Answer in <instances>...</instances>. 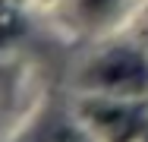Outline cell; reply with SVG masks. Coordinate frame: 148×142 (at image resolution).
I'll use <instances>...</instances> for the list:
<instances>
[{"mask_svg": "<svg viewBox=\"0 0 148 142\" xmlns=\"http://www.w3.org/2000/svg\"><path fill=\"white\" fill-rule=\"evenodd\" d=\"M114 0H82V6L88 10V13H101V10H107Z\"/></svg>", "mask_w": 148, "mask_h": 142, "instance_id": "cell-5", "label": "cell"}, {"mask_svg": "<svg viewBox=\"0 0 148 142\" xmlns=\"http://www.w3.org/2000/svg\"><path fill=\"white\" fill-rule=\"evenodd\" d=\"M38 142H82L73 130H54V133H47L44 139H38Z\"/></svg>", "mask_w": 148, "mask_h": 142, "instance_id": "cell-4", "label": "cell"}, {"mask_svg": "<svg viewBox=\"0 0 148 142\" xmlns=\"http://www.w3.org/2000/svg\"><path fill=\"white\" fill-rule=\"evenodd\" d=\"M91 117L114 142H129L142 126L139 114L129 111V108H91Z\"/></svg>", "mask_w": 148, "mask_h": 142, "instance_id": "cell-2", "label": "cell"}, {"mask_svg": "<svg viewBox=\"0 0 148 142\" xmlns=\"http://www.w3.org/2000/svg\"><path fill=\"white\" fill-rule=\"evenodd\" d=\"M19 28H22V19H19V13H16L10 3H0V44H3L6 38H13Z\"/></svg>", "mask_w": 148, "mask_h": 142, "instance_id": "cell-3", "label": "cell"}, {"mask_svg": "<svg viewBox=\"0 0 148 142\" xmlns=\"http://www.w3.org/2000/svg\"><path fill=\"white\" fill-rule=\"evenodd\" d=\"M91 82L117 92H142L148 88V63L132 51H110L91 66Z\"/></svg>", "mask_w": 148, "mask_h": 142, "instance_id": "cell-1", "label": "cell"}]
</instances>
